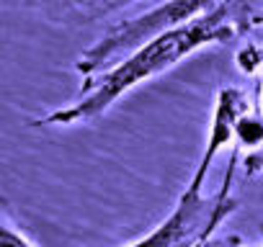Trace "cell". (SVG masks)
Returning <instances> with one entry per match:
<instances>
[{"label":"cell","mask_w":263,"mask_h":247,"mask_svg":"<svg viewBox=\"0 0 263 247\" xmlns=\"http://www.w3.org/2000/svg\"><path fill=\"white\" fill-rule=\"evenodd\" d=\"M201 247H245L237 237H219V239H209Z\"/></svg>","instance_id":"52a82bcc"},{"label":"cell","mask_w":263,"mask_h":247,"mask_svg":"<svg viewBox=\"0 0 263 247\" xmlns=\"http://www.w3.org/2000/svg\"><path fill=\"white\" fill-rule=\"evenodd\" d=\"M245 111H248V100L240 88H222L217 93L209 134H206V147L194 168V175L181 191L176 206L153 232H147L145 237L129 242L124 247H201L204 242L212 239L217 227L235 211L232 178L237 170V152H232L224 180L214 196H204V183H206L209 168L217 160V155L227 145L235 142L237 118Z\"/></svg>","instance_id":"7a4b0ae2"},{"label":"cell","mask_w":263,"mask_h":247,"mask_svg":"<svg viewBox=\"0 0 263 247\" xmlns=\"http://www.w3.org/2000/svg\"><path fill=\"white\" fill-rule=\"evenodd\" d=\"M235 36V18L227 3L219 8L196 16L191 21H183L178 26H171L132 52L124 54V59L114 62L111 67L101 70L98 75L88 77V85L78 100H72L65 108H57L42 118H36V127H75V123H90L98 116H103L121 95L135 90L137 85L168 72L194 52L222 44Z\"/></svg>","instance_id":"6da1fadb"},{"label":"cell","mask_w":263,"mask_h":247,"mask_svg":"<svg viewBox=\"0 0 263 247\" xmlns=\"http://www.w3.org/2000/svg\"><path fill=\"white\" fill-rule=\"evenodd\" d=\"M255 247H263V244H255Z\"/></svg>","instance_id":"ba28073f"},{"label":"cell","mask_w":263,"mask_h":247,"mask_svg":"<svg viewBox=\"0 0 263 247\" xmlns=\"http://www.w3.org/2000/svg\"><path fill=\"white\" fill-rule=\"evenodd\" d=\"M224 0H165L163 6L132 18L126 24H119L116 29H111L106 36H101L80 59H78V72L88 80L93 75H98L101 70L111 67L114 62L121 59V54L132 52L135 47H140L142 42H147L150 36L178 26L183 21H191L196 16H204L214 8H219Z\"/></svg>","instance_id":"3957f363"},{"label":"cell","mask_w":263,"mask_h":247,"mask_svg":"<svg viewBox=\"0 0 263 247\" xmlns=\"http://www.w3.org/2000/svg\"><path fill=\"white\" fill-rule=\"evenodd\" d=\"M0 247H36L16 224H11L8 219L3 221V229H0Z\"/></svg>","instance_id":"8992f818"},{"label":"cell","mask_w":263,"mask_h":247,"mask_svg":"<svg viewBox=\"0 0 263 247\" xmlns=\"http://www.w3.org/2000/svg\"><path fill=\"white\" fill-rule=\"evenodd\" d=\"M237 65L245 72H260V103H263V49L258 47H248L237 54ZM245 170L248 173H260L263 170V147L258 152L245 155Z\"/></svg>","instance_id":"5b68a950"},{"label":"cell","mask_w":263,"mask_h":247,"mask_svg":"<svg viewBox=\"0 0 263 247\" xmlns=\"http://www.w3.org/2000/svg\"><path fill=\"white\" fill-rule=\"evenodd\" d=\"M39 16L62 26H83L101 21L135 0H24Z\"/></svg>","instance_id":"277c9868"}]
</instances>
